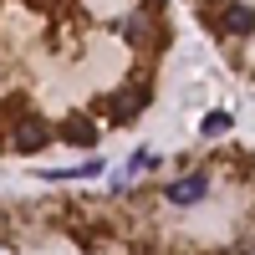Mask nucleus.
I'll return each instance as SVG.
<instances>
[{"label":"nucleus","mask_w":255,"mask_h":255,"mask_svg":"<svg viewBox=\"0 0 255 255\" xmlns=\"http://www.w3.org/2000/svg\"><path fill=\"white\" fill-rule=\"evenodd\" d=\"M51 138H56V133H51L46 118H20V123L10 128V148H15V153H41Z\"/></svg>","instance_id":"nucleus-1"},{"label":"nucleus","mask_w":255,"mask_h":255,"mask_svg":"<svg viewBox=\"0 0 255 255\" xmlns=\"http://www.w3.org/2000/svg\"><path fill=\"white\" fill-rule=\"evenodd\" d=\"M123 41L133 51H153L158 46V26H153V15H133V20H123Z\"/></svg>","instance_id":"nucleus-2"},{"label":"nucleus","mask_w":255,"mask_h":255,"mask_svg":"<svg viewBox=\"0 0 255 255\" xmlns=\"http://www.w3.org/2000/svg\"><path fill=\"white\" fill-rule=\"evenodd\" d=\"M143 102H148V87L138 82V87H123V92H113V102H108V118L113 123H128L133 113H143Z\"/></svg>","instance_id":"nucleus-3"},{"label":"nucleus","mask_w":255,"mask_h":255,"mask_svg":"<svg viewBox=\"0 0 255 255\" xmlns=\"http://www.w3.org/2000/svg\"><path fill=\"white\" fill-rule=\"evenodd\" d=\"M56 138H61V143H77V148H92V143H97V128L82 118V113H72V118H61Z\"/></svg>","instance_id":"nucleus-4"},{"label":"nucleus","mask_w":255,"mask_h":255,"mask_svg":"<svg viewBox=\"0 0 255 255\" xmlns=\"http://www.w3.org/2000/svg\"><path fill=\"white\" fill-rule=\"evenodd\" d=\"M163 194L174 199V204H199V199L209 194V179H204V174H189V179H179V184H168Z\"/></svg>","instance_id":"nucleus-5"},{"label":"nucleus","mask_w":255,"mask_h":255,"mask_svg":"<svg viewBox=\"0 0 255 255\" xmlns=\"http://www.w3.org/2000/svg\"><path fill=\"white\" fill-rule=\"evenodd\" d=\"M215 26H220L225 36H250V31H255V10H250V5H230Z\"/></svg>","instance_id":"nucleus-6"},{"label":"nucleus","mask_w":255,"mask_h":255,"mask_svg":"<svg viewBox=\"0 0 255 255\" xmlns=\"http://www.w3.org/2000/svg\"><path fill=\"white\" fill-rule=\"evenodd\" d=\"M225 128H230V118H225V113H209V118H204V138H215V133H225Z\"/></svg>","instance_id":"nucleus-7"},{"label":"nucleus","mask_w":255,"mask_h":255,"mask_svg":"<svg viewBox=\"0 0 255 255\" xmlns=\"http://www.w3.org/2000/svg\"><path fill=\"white\" fill-rule=\"evenodd\" d=\"M26 5H31V10H41V15H51V10L61 5V0H26Z\"/></svg>","instance_id":"nucleus-8"}]
</instances>
